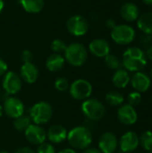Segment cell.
Segmentation results:
<instances>
[{"label":"cell","instance_id":"8992f818","mask_svg":"<svg viewBox=\"0 0 152 153\" xmlns=\"http://www.w3.org/2000/svg\"><path fill=\"white\" fill-rule=\"evenodd\" d=\"M136 36L135 30L128 24H117L111 30L112 40L121 46L131 44Z\"/></svg>","mask_w":152,"mask_h":153},{"label":"cell","instance_id":"9c48e42d","mask_svg":"<svg viewBox=\"0 0 152 153\" xmlns=\"http://www.w3.org/2000/svg\"><path fill=\"white\" fill-rule=\"evenodd\" d=\"M2 86L5 93H7L8 95H14L21 91L22 86V80L18 74L10 71L4 75Z\"/></svg>","mask_w":152,"mask_h":153},{"label":"cell","instance_id":"b9f144b4","mask_svg":"<svg viewBox=\"0 0 152 153\" xmlns=\"http://www.w3.org/2000/svg\"><path fill=\"white\" fill-rule=\"evenodd\" d=\"M3 114H4V108H3V106L0 104V117L3 116Z\"/></svg>","mask_w":152,"mask_h":153},{"label":"cell","instance_id":"ffe728a7","mask_svg":"<svg viewBox=\"0 0 152 153\" xmlns=\"http://www.w3.org/2000/svg\"><path fill=\"white\" fill-rule=\"evenodd\" d=\"M65 63V57L61 54L54 53L47 56L46 60V67L50 72H57L61 70Z\"/></svg>","mask_w":152,"mask_h":153},{"label":"cell","instance_id":"8d00e7d4","mask_svg":"<svg viewBox=\"0 0 152 153\" xmlns=\"http://www.w3.org/2000/svg\"><path fill=\"white\" fill-rule=\"evenodd\" d=\"M144 52H145V55H146L147 59L152 61V45L150 46L149 48H146V51H144Z\"/></svg>","mask_w":152,"mask_h":153},{"label":"cell","instance_id":"5b68a950","mask_svg":"<svg viewBox=\"0 0 152 153\" xmlns=\"http://www.w3.org/2000/svg\"><path fill=\"white\" fill-rule=\"evenodd\" d=\"M83 115L91 121L101 120L106 115V108L96 99H88L83 100L81 106Z\"/></svg>","mask_w":152,"mask_h":153},{"label":"cell","instance_id":"5bb4252c","mask_svg":"<svg viewBox=\"0 0 152 153\" xmlns=\"http://www.w3.org/2000/svg\"><path fill=\"white\" fill-rule=\"evenodd\" d=\"M117 117L120 123L125 126H132L137 122L138 114L134 108V107L125 104L121 105V107L117 110Z\"/></svg>","mask_w":152,"mask_h":153},{"label":"cell","instance_id":"e0dca14e","mask_svg":"<svg viewBox=\"0 0 152 153\" xmlns=\"http://www.w3.org/2000/svg\"><path fill=\"white\" fill-rule=\"evenodd\" d=\"M89 49L92 55L97 57H105L110 54V45L103 39H95L90 41Z\"/></svg>","mask_w":152,"mask_h":153},{"label":"cell","instance_id":"603a6c76","mask_svg":"<svg viewBox=\"0 0 152 153\" xmlns=\"http://www.w3.org/2000/svg\"><path fill=\"white\" fill-rule=\"evenodd\" d=\"M22 8L30 13H38L44 8V0H20Z\"/></svg>","mask_w":152,"mask_h":153},{"label":"cell","instance_id":"277c9868","mask_svg":"<svg viewBox=\"0 0 152 153\" xmlns=\"http://www.w3.org/2000/svg\"><path fill=\"white\" fill-rule=\"evenodd\" d=\"M53 108L52 106L46 101H40L35 103L30 108V117L31 121L36 125L47 124L52 117Z\"/></svg>","mask_w":152,"mask_h":153},{"label":"cell","instance_id":"8fae6325","mask_svg":"<svg viewBox=\"0 0 152 153\" xmlns=\"http://www.w3.org/2000/svg\"><path fill=\"white\" fill-rule=\"evenodd\" d=\"M25 137L29 143L34 145H39L45 143L47 139V132L45 129L36 124H30L24 132Z\"/></svg>","mask_w":152,"mask_h":153},{"label":"cell","instance_id":"e575fe53","mask_svg":"<svg viewBox=\"0 0 152 153\" xmlns=\"http://www.w3.org/2000/svg\"><path fill=\"white\" fill-rule=\"evenodd\" d=\"M116 25L117 24H116V21L114 19H111L110 18V19H108L106 21V26H107V28H108L110 30H112L113 28H115Z\"/></svg>","mask_w":152,"mask_h":153},{"label":"cell","instance_id":"d4e9b609","mask_svg":"<svg viewBox=\"0 0 152 153\" xmlns=\"http://www.w3.org/2000/svg\"><path fill=\"white\" fill-rule=\"evenodd\" d=\"M31 124V119L30 117L22 115L20 117H17L13 121V127L18 132H25V130Z\"/></svg>","mask_w":152,"mask_h":153},{"label":"cell","instance_id":"7a4b0ae2","mask_svg":"<svg viewBox=\"0 0 152 153\" xmlns=\"http://www.w3.org/2000/svg\"><path fill=\"white\" fill-rule=\"evenodd\" d=\"M67 141L73 149L85 150L92 143V134L86 126H76L68 132Z\"/></svg>","mask_w":152,"mask_h":153},{"label":"cell","instance_id":"d590c367","mask_svg":"<svg viewBox=\"0 0 152 153\" xmlns=\"http://www.w3.org/2000/svg\"><path fill=\"white\" fill-rule=\"evenodd\" d=\"M14 153H36L32 149L29 148V147H22L19 148Z\"/></svg>","mask_w":152,"mask_h":153},{"label":"cell","instance_id":"bcb514c9","mask_svg":"<svg viewBox=\"0 0 152 153\" xmlns=\"http://www.w3.org/2000/svg\"><path fill=\"white\" fill-rule=\"evenodd\" d=\"M122 153H130V152H122Z\"/></svg>","mask_w":152,"mask_h":153},{"label":"cell","instance_id":"f546056e","mask_svg":"<svg viewBox=\"0 0 152 153\" xmlns=\"http://www.w3.org/2000/svg\"><path fill=\"white\" fill-rule=\"evenodd\" d=\"M127 101H128V104L133 106V107H135V106H138L141 101H142V95L140 92L138 91H133V92H131L128 97H127Z\"/></svg>","mask_w":152,"mask_h":153},{"label":"cell","instance_id":"83f0119b","mask_svg":"<svg viewBox=\"0 0 152 153\" xmlns=\"http://www.w3.org/2000/svg\"><path fill=\"white\" fill-rule=\"evenodd\" d=\"M51 49L54 51V53H57L60 54L62 52H65V48H66V45L65 43L64 40L59 39H56L51 42Z\"/></svg>","mask_w":152,"mask_h":153},{"label":"cell","instance_id":"1f68e13d","mask_svg":"<svg viewBox=\"0 0 152 153\" xmlns=\"http://www.w3.org/2000/svg\"><path fill=\"white\" fill-rule=\"evenodd\" d=\"M140 44L142 48H149L152 45V35L150 34H144L140 37Z\"/></svg>","mask_w":152,"mask_h":153},{"label":"cell","instance_id":"7bdbcfd3","mask_svg":"<svg viewBox=\"0 0 152 153\" xmlns=\"http://www.w3.org/2000/svg\"><path fill=\"white\" fill-rule=\"evenodd\" d=\"M150 77H151V80H152V68L151 70V74H150Z\"/></svg>","mask_w":152,"mask_h":153},{"label":"cell","instance_id":"7402d4cb","mask_svg":"<svg viewBox=\"0 0 152 153\" xmlns=\"http://www.w3.org/2000/svg\"><path fill=\"white\" fill-rule=\"evenodd\" d=\"M136 22L138 29L142 33L152 35V12H146L140 14Z\"/></svg>","mask_w":152,"mask_h":153},{"label":"cell","instance_id":"4316f807","mask_svg":"<svg viewBox=\"0 0 152 153\" xmlns=\"http://www.w3.org/2000/svg\"><path fill=\"white\" fill-rule=\"evenodd\" d=\"M105 64L107 67L112 70H117L120 68L122 62L118 58L117 56L113 55V54H108V56H105Z\"/></svg>","mask_w":152,"mask_h":153},{"label":"cell","instance_id":"ee69618b","mask_svg":"<svg viewBox=\"0 0 152 153\" xmlns=\"http://www.w3.org/2000/svg\"><path fill=\"white\" fill-rule=\"evenodd\" d=\"M0 153H9L8 152H6V151H2V152H0Z\"/></svg>","mask_w":152,"mask_h":153},{"label":"cell","instance_id":"4dcf8cb0","mask_svg":"<svg viewBox=\"0 0 152 153\" xmlns=\"http://www.w3.org/2000/svg\"><path fill=\"white\" fill-rule=\"evenodd\" d=\"M37 153H56L53 144L48 143H43L39 145L37 149Z\"/></svg>","mask_w":152,"mask_h":153},{"label":"cell","instance_id":"30bf717a","mask_svg":"<svg viewBox=\"0 0 152 153\" xmlns=\"http://www.w3.org/2000/svg\"><path fill=\"white\" fill-rule=\"evenodd\" d=\"M3 108L5 115L13 119L22 116L25 110L22 101L15 97H8L5 99L4 101Z\"/></svg>","mask_w":152,"mask_h":153},{"label":"cell","instance_id":"2e32d148","mask_svg":"<svg viewBox=\"0 0 152 153\" xmlns=\"http://www.w3.org/2000/svg\"><path fill=\"white\" fill-rule=\"evenodd\" d=\"M39 75V72L38 67L31 62V63H24L20 70V77L21 79L30 84L34 83L37 82Z\"/></svg>","mask_w":152,"mask_h":153},{"label":"cell","instance_id":"d6986e66","mask_svg":"<svg viewBox=\"0 0 152 153\" xmlns=\"http://www.w3.org/2000/svg\"><path fill=\"white\" fill-rule=\"evenodd\" d=\"M120 14L125 21L128 22H133L137 21L141 13L137 4L132 2H126L123 4V5L121 6Z\"/></svg>","mask_w":152,"mask_h":153},{"label":"cell","instance_id":"d6a6232c","mask_svg":"<svg viewBox=\"0 0 152 153\" xmlns=\"http://www.w3.org/2000/svg\"><path fill=\"white\" fill-rule=\"evenodd\" d=\"M22 60L23 61V63H31L32 59H33V54L31 53V51H30L29 49H24L22 52Z\"/></svg>","mask_w":152,"mask_h":153},{"label":"cell","instance_id":"44dd1931","mask_svg":"<svg viewBox=\"0 0 152 153\" xmlns=\"http://www.w3.org/2000/svg\"><path fill=\"white\" fill-rule=\"evenodd\" d=\"M130 75L125 69L119 68L116 70L112 76V82L115 87L118 89H124L130 83Z\"/></svg>","mask_w":152,"mask_h":153},{"label":"cell","instance_id":"4fadbf2b","mask_svg":"<svg viewBox=\"0 0 152 153\" xmlns=\"http://www.w3.org/2000/svg\"><path fill=\"white\" fill-rule=\"evenodd\" d=\"M139 145H140L139 136L136 133L133 131H129L124 134L119 141V146L122 152L132 153L138 148Z\"/></svg>","mask_w":152,"mask_h":153},{"label":"cell","instance_id":"ab89813d","mask_svg":"<svg viewBox=\"0 0 152 153\" xmlns=\"http://www.w3.org/2000/svg\"><path fill=\"white\" fill-rule=\"evenodd\" d=\"M145 4L147 5H150V6H152V0H142Z\"/></svg>","mask_w":152,"mask_h":153},{"label":"cell","instance_id":"f35d334b","mask_svg":"<svg viewBox=\"0 0 152 153\" xmlns=\"http://www.w3.org/2000/svg\"><path fill=\"white\" fill-rule=\"evenodd\" d=\"M58 153H77L72 148H65V149H63L61 150Z\"/></svg>","mask_w":152,"mask_h":153},{"label":"cell","instance_id":"f6af8a7d","mask_svg":"<svg viewBox=\"0 0 152 153\" xmlns=\"http://www.w3.org/2000/svg\"><path fill=\"white\" fill-rule=\"evenodd\" d=\"M146 153H152V151H151V152H147Z\"/></svg>","mask_w":152,"mask_h":153},{"label":"cell","instance_id":"60d3db41","mask_svg":"<svg viewBox=\"0 0 152 153\" xmlns=\"http://www.w3.org/2000/svg\"><path fill=\"white\" fill-rule=\"evenodd\" d=\"M4 6V1H3V0H0V13L3 11Z\"/></svg>","mask_w":152,"mask_h":153},{"label":"cell","instance_id":"cb8c5ba5","mask_svg":"<svg viewBox=\"0 0 152 153\" xmlns=\"http://www.w3.org/2000/svg\"><path fill=\"white\" fill-rule=\"evenodd\" d=\"M105 100L109 106L117 107V106H121L124 103L125 99L121 92L117 91H111L107 93L105 97Z\"/></svg>","mask_w":152,"mask_h":153},{"label":"cell","instance_id":"3957f363","mask_svg":"<svg viewBox=\"0 0 152 153\" xmlns=\"http://www.w3.org/2000/svg\"><path fill=\"white\" fill-rule=\"evenodd\" d=\"M88 58V52L86 48L79 43L73 42L66 46L65 50V59L73 66L79 67L85 64Z\"/></svg>","mask_w":152,"mask_h":153},{"label":"cell","instance_id":"f1b7e54d","mask_svg":"<svg viewBox=\"0 0 152 153\" xmlns=\"http://www.w3.org/2000/svg\"><path fill=\"white\" fill-rule=\"evenodd\" d=\"M55 88L58 91H66L67 90H69V82L68 80L65 79V77H58L56 79L55 81Z\"/></svg>","mask_w":152,"mask_h":153},{"label":"cell","instance_id":"ba28073f","mask_svg":"<svg viewBox=\"0 0 152 153\" xmlns=\"http://www.w3.org/2000/svg\"><path fill=\"white\" fill-rule=\"evenodd\" d=\"M67 30L74 36L80 37L87 33L89 29V23L85 17L80 14H74L71 16L66 22Z\"/></svg>","mask_w":152,"mask_h":153},{"label":"cell","instance_id":"6da1fadb","mask_svg":"<svg viewBox=\"0 0 152 153\" xmlns=\"http://www.w3.org/2000/svg\"><path fill=\"white\" fill-rule=\"evenodd\" d=\"M147 57L142 48L139 47H130L123 54L122 65L129 72H140L147 65Z\"/></svg>","mask_w":152,"mask_h":153},{"label":"cell","instance_id":"484cf974","mask_svg":"<svg viewBox=\"0 0 152 153\" xmlns=\"http://www.w3.org/2000/svg\"><path fill=\"white\" fill-rule=\"evenodd\" d=\"M141 146L147 152L152 151V132L146 131L139 137Z\"/></svg>","mask_w":152,"mask_h":153},{"label":"cell","instance_id":"9a60e30c","mask_svg":"<svg viewBox=\"0 0 152 153\" xmlns=\"http://www.w3.org/2000/svg\"><path fill=\"white\" fill-rule=\"evenodd\" d=\"M130 82L133 88L135 90V91L142 93L147 91L150 89L151 84V80L147 74L140 71L133 74V76L130 78Z\"/></svg>","mask_w":152,"mask_h":153},{"label":"cell","instance_id":"74e56055","mask_svg":"<svg viewBox=\"0 0 152 153\" xmlns=\"http://www.w3.org/2000/svg\"><path fill=\"white\" fill-rule=\"evenodd\" d=\"M83 153H102L99 150L96 149V148H87L85 149V151L83 152Z\"/></svg>","mask_w":152,"mask_h":153},{"label":"cell","instance_id":"7c38bea8","mask_svg":"<svg viewBox=\"0 0 152 153\" xmlns=\"http://www.w3.org/2000/svg\"><path fill=\"white\" fill-rule=\"evenodd\" d=\"M118 139L111 132L104 133L99 140V148L102 153H114L118 147Z\"/></svg>","mask_w":152,"mask_h":153},{"label":"cell","instance_id":"52a82bcc","mask_svg":"<svg viewBox=\"0 0 152 153\" xmlns=\"http://www.w3.org/2000/svg\"><path fill=\"white\" fill-rule=\"evenodd\" d=\"M69 92L73 99L76 100H85L92 94V85L85 79H77L69 87Z\"/></svg>","mask_w":152,"mask_h":153},{"label":"cell","instance_id":"ac0fdd59","mask_svg":"<svg viewBox=\"0 0 152 153\" xmlns=\"http://www.w3.org/2000/svg\"><path fill=\"white\" fill-rule=\"evenodd\" d=\"M67 130L62 125H53L47 132V138L52 143H61L67 139Z\"/></svg>","mask_w":152,"mask_h":153},{"label":"cell","instance_id":"836d02e7","mask_svg":"<svg viewBox=\"0 0 152 153\" xmlns=\"http://www.w3.org/2000/svg\"><path fill=\"white\" fill-rule=\"evenodd\" d=\"M7 69H8L7 64L3 59L0 58V77L4 76L7 73Z\"/></svg>","mask_w":152,"mask_h":153}]
</instances>
